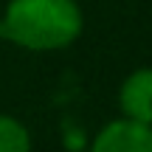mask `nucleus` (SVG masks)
<instances>
[{"label":"nucleus","mask_w":152,"mask_h":152,"mask_svg":"<svg viewBox=\"0 0 152 152\" xmlns=\"http://www.w3.org/2000/svg\"><path fill=\"white\" fill-rule=\"evenodd\" d=\"M85 17L76 0H9L0 39L26 51H59L79 39Z\"/></svg>","instance_id":"f257e3e1"},{"label":"nucleus","mask_w":152,"mask_h":152,"mask_svg":"<svg viewBox=\"0 0 152 152\" xmlns=\"http://www.w3.org/2000/svg\"><path fill=\"white\" fill-rule=\"evenodd\" d=\"M90 152H152V127L132 118H115L96 132Z\"/></svg>","instance_id":"f03ea898"},{"label":"nucleus","mask_w":152,"mask_h":152,"mask_svg":"<svg viewBox=\"0 0 152 152\" xmlns=\"http://www.w3.org/2000/svg\"><path fill=\"white\" fill-rule=\"evenodd\" d=\"M118 107L124 118L152 127V68H138L121 82Z\"/></svg>","instance_id":"7ed1b4c3"},{"label":"nucleus","mask_w":152,"mask_h":152,"mask_svg":"<svg viewBox=\"0 0 152 152\" xmlns=\"http://www.w3.org/2000/svg\"><path fill=\"white\" fill-rule=\"evenodd\" d=\"M0 152H31V138L23 121L0 115Z\"/></svg>","instance_id":"20e7f679"}]
</instances>
